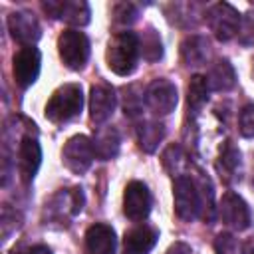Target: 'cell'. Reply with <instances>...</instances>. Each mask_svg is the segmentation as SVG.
Segmentation results:
<instances>
[{"instance_id": "obj_1", "label": "cell", "mask_w": 254, "mask_h": 254, "mask_svg": "<svg viewBox=\"0 0 254 254\" xmlns=\"http://www.w3.org/2000/svg\"><path fill=\"white\" fill-rule=\"evenodd\" d=\"M208 185V179L202 175L196 179L187 177V175H177L173 183V202H175V212L181 220L192 222L198 218L204 210V187Z\"/></svg>"}, {"instance_id": "obj_2", "label": "cell", "mask_w": 254, "mask_h": 254, "mask_svg": "<svg viewBox=\"0 0 254 254\" xmlns=\"http://www.w3.org/2000/svg\"><path fill=\"white\" fill-rule=\"evenodd\" d=\"M107 65L117 75H129L139 58V36L133 32H119L107 44Z\"/></svg>"}, {"instance_id": "obj_3", "label": "cell", "mask_w": 254, "mask_h": 254, "mask_svg": "<svg viewBox=\"0 0 254 254\" xmlns=\"http://www.w3.org/2000/svg\"><path fill=\"white\" fill-rule=\"evenodd\" d=\"M83 107V91L79 83H65L58 87L46 103V117L52 123H65L81 113Z\"/></svg>"}, {"instance_id": "obj_4", "label": "cell", "mask_w": 254, "mask_h": 254, "mask_svg": "<svg viewBox=\"0 0 254 254\" xmlns=\"http://www.w3.org/2000/svg\"><path fill=\"white\" fill-rule=\"evenodd\" d=\"M81 208H83L81 189H62L46 202L44 220H46V224L67 226L69 220L81 212Z\"/></svg>"}, {"instance_id": "obj_5", "label": "cell", "mask_w": 254, "mask_h": 254, "mask_svg": "<svg viewBox=\"0 0 254 254\" xmlns=\"http://www.w3.org/2000/svg\"><path fill=\"white\" fill-rule=\"evenodd\" d=\"M58 52L65 67L81 69L89 58V40L79 30H64L58 38Z\"/></svg>"}, {"instance_id": "obj_6", "label": "cell", "mask_w": 254, "mask_h": 254, "mask_svg": "<svg viewBox=\"0 0 254 254\" xmlns=\"http://www.w3.org/2000/svg\"><path fill=\"white\" fill-rule=\"evenodd\" d=\"M93 159H95L93 141L85 135H73L71 139H67V143L62 149L64 165L75 175H83L91 167Z\"/></svg>"}, {"instance_id": "obj_7", "label": "cell", "mask_w": 254, "mask_h": 254, "mask_svg": "<svg viewBox=\"0 0 254 254\" xmlns=\"http://www.w3.org/2000/svg\"><path fill=\"white\" fill-rule=\"evenodd\" d=\"M240 18L242 16L238 14V10L226 2H218V4L210 6L206 12V22H208L214 38L220 42H228L230 38H234L238 34Z\"/></svg>"}, {"instance_id": "obj_8", "label": "cell", "mask_w": 254, "mask_h": 254, "mask_svg": "<svg viewBox=\"0 0 254 254\" xmlns=\"http://www.w3.org/2000/svg\"><path fill=\"white\" fill-rule=\"evenodd\" d=\"M123 212L129 220H145L151 212V192L141 181H131L123 192Z\"/></svg>"}, {"instance_id": "obj_9", "label": "cell", "mask_w": 254, "mask_h": 254, "mask_svg": "<svg viewBox=\"0 0 254 254\" xmlns=\"http://www.w3.org/2000/svg\"><path fill=\"white\" fill-rule=\"evenodd\" d=\"M177 87L169 79H155L145 91V103L155 115H167L177 105Z\"/></svg>"}, {"instance_id": "obj_10", "label": "cell", "mask_w": 254, "mask_h": 254, "mask_svg": "<svg viewBox=\"0 0 254 254\" xmlns=\"http://www.w3.org/2000/svg\"><path fill=\"white\" fill-rule=\"evenodd\" d=\"M218 212H220L222 222L228 224L234 230H246L250 226V222H252V214H250L248 204L236 192H226L222 196Z\"/></svg>"}, {"instance_id": "obj_11", "label": "cell", "mask_w": 254, "mask_h": 254, "mask_svg": "<svg viewBox=\"0 0 254 254\" xmlns=\"http://www.w3.org/2000/svg\"><path fill=\"white\" fill-rule=\"evenodd\" d=\"M42 8L52 16V18H62L65 20L67 24H73V26H85L89 22V6L87 2H81V0H48L42 4Z\"/></svg>"}, {"instance_id": "obj_12", "label": "cell", "mask_w": 254, "mask_h": 254, "mask_svg": "<svg viewBox=\"0 0 254 254\" xmlns=\"http://www.w3.org/2000/svg\"><path fill=\"white\" fill-rule=\"evenodd\" d=\"M14 79L20 87H30L40 75V52L34 46L20 48L14 56Z\"/></svg>"}, {"instance_id": "obj_13", "label": "cell", "mask_w": 254, "mask_h": 254, "mask_svg": "<svg viewBox=\"0 0 254 254\" xmlns=\"http://www.w3.org/2000/svg\"><path fill=\"white\" fill-rule=\"evenodd\" d=\"M8 30H10V36L18 44H22L24 48L34 46L40 40V34H42L36 16L32 12H26V10L12 12L8 16Z\"/></svg>"}, {"instance_id": "obj_14", "label": "cell", "mask_w": 254, "mask_h": 254, "mask_svg": "<svg viewBox=\"0 0 254 254\" xmlns=\"http://www.w3.org/2000/svg\"><path fill=\"white\" fill-rule=\"evenodd\" d=\"M115 103H117V97H115V91H113L111 85H105V83L93 85L91 91H89V115H91V121L93 123L107 121L115 111Z\"/></svg>"}, {"instance_id": "obj_15", "label": "cell", "mask_w": 254, "mask_h": 254, "mask_svg": "<svg viewBox=\"0 0 254 254\" xmlns=\"http://www.w3.org/2000/svg\"><path fill=\"white\" fill-rule=\"evenodd\" d=\"M40 161H42L40 143L32 135H26L18 147V171L24 183H30L36 177L40 169Z\"/></svg>"}, {"instance_id": "obj_16", "label": "cell", "mask_w": 254, "mask_h": 254, "mask_svg": "<svg viewBox=\"0 0 254 254\" xmlns=\"http://www.w3.org/2000/svg\"><path fill=\"white\" fill-rule=\"evenodd\" d=\"M159 232L153 226L139 224L125 232L123 236V252L125 254H149L157 244Z\"/></svg>"}, {"instance_id": "obj_17", "label": "cell", "mask_w": 254, "mask_h": 254, "mask_svg": "<svg viewBox=\"0 0 254 254\" xmlns=\"http://www.w3.org/2000/svg\"><path fill=\"white\" fill-rule=\"evenodd\" d=\"M115 232L107 224H91L85 232V252L87 254H113L115 252Z\"/></svg>"}, {"instance_id": "obj_18", "label": "cell", "mask_w": 254, "mask_h": 254, "mask_svg": "<svg viewBox=\"0 0 254 254\" xmlns=\"http://www.w3.org/2000/svg\"><path fill=\"white\" fill-rule=\"evenodd\" d=\"M119 133L115 127H101L93 137V151L95 157L101 161H109L119 153Z\"/></svg>"}, {"instance_id": "obj_19", "label": "cell", "mask_w": 254, "mask_h": 254, "mask_svg": "<svg viewBox=\"0 0 254 254\" xmlns=\"http://www.w3.org/2000/svg\"><path fill=\"white\" fill-rule=\"evenodd\" d=\"M208 87L214 89V91H228L234 87L236 83V73H234V67L228 60H218L210 71H208Z\"/></svg>"}, {"instance_id": "obj_20", "label": "cell", "mask_w": 254, "mask_h": 254, "mask_svg": "<svg viewBox=\"0 0 254 254\" xmlns=\"http://www.w3.org/2000/svg\"><path fill=\"white\" fill-rule=\"evenodd\" d=\"M208 56V40L204 36H189L181 44V58L187 65H200Z\"/></svg>"}, {"instance_id": "obj_21", "label": "cell", "mask_w": 254, "mask_h": 254, "mask_svg": "<svg viewBox=\"0 0 254 254\" xmlns=\"http://www.w3.org/2000/svg\"><path fill=\"white\" fill-rule=\"evenodd\" d=\"M165 137V125L159 121H143L137 127V143L145 153H153Z\"/></svg>"}, {"instance_id": "obj_22", "label": "cell", "mask_w": 254, "mask_h": 254, "mask_svg": "<svg viewBox=\"0 0 254 254\" xmlns=\"http://www.w3.org/2000/svg\"><path fill=\"white\" fill-rule=\"evenodd\" d=\"M208 81L204 75H192L189 81V89H187V103L190 111H200L202 105L208 101Z\"/></svg>"}, {"instance_id": "obj_23", "label": "cell", "mask_w": 254, "mask_h": 254, "mask_svg": "<svg viewBox=\"0 0 254 254\" xmlns=\"http://www.w3.org/2000/svg\"><path fill=\"white\" fill-rule=\"evenodd\" d=\"M240 165V151L232 145V141H226L220 147V155H218V171L220 177L224 181H232L236 175V169Z\"/></svg>"}, {"instance_id": "obj_24", "label": "cell", "mask_w": 254, "mask_h": 254, "mask_svg": "<svg viewBox=\"0 0 254 254\" xmlns=\"http://www.w3.org/2000/svg\"><path fill=\"white\" fill-rule=\"evenodd\" d=\"M139 54L147 60V62H157L163 56V44L159 34L153 28H147L141 36H139Z\"/></svg>"}, {"instance_id": "obj_25", "label": "cell", "mask_w": 254, "mask_h": 254, "mask_svg": "<svg viewBox=\"0 0 254 254\" xmlns=\"http://www.w3.org/2000/svg\"><path fill=\"white\" fill-rule=\"evenodd\" d=\"M214 250L216 254H244L242 242L230 232H220L214 238Z\"/></svg>"}, {"instance_id": "obj_26", "label": "cell", "mask_w": 254, "mask_h": 254, "mask_svg": "<svg viewBox=\"0 0 254 254\" xmlns=\"http://www.w3.org/2000/svg\"><path fill=\"white\" fill-rule=\"evenodd\" d=\"M236 36L242 46H254V10H248L240 18V28Z\"/></svg>"}, {"instance_id": "obj_27", "label": "cell", "mask_w": 254, "mask_h": 254, "mask_svg": "<svg viewBox=\"0 0 254 254\" xmlns=\"http://www.w3.org/2000/svg\"><path fill=\"white\" fill-rule=\"evenodd\" d=\"M113 20L117 24H123V26H129L137 20V8L131 4V2H121V4H115L113 8Z\"/></svg>"}, {"instance_id": "obj_28", "label": "cell", "mask_w": 254, "mask_h": 254, "mask_svg": "<svg viewBox=\"0 0 254 254\" xmlns=\"http://www.w3.org/2000/svg\"><path fill=\"white\" fill-rule=\"evenodd\" d=\"M238 127L244 137H254V103L242 107L238 117Z\"/></svg>"}, {"instance_id": "obj_29", "label": "cell", "mask_w": 254, "mask_h": 254, "mask_svg": "<svg viewBox=\"0 0 254 254\" xmlns=\"http://www.w3.org/2000/svg\"><path fill=\"white\" fill-rule=\"evenodd\" d=\"M165 254H190V246L187 242H175L169 246V250Z\"/></svg>"}, {"instance_id": "obj_30", "label": "cell", "mask_w": 254, "mask_h": 254, "mask_svg": "<svg viewBox=\"0 0 254 254\" xmlns=\"http://www.w3.org/2000/svg\"><path fill=\"white\" fill-rule=\"evenodd\" d=\"M18 254H52V250L48 246H44V244H36V246H30V248H26V250H22Z\"/></svg>"}, {"instance_id": "obj_31", "label": "cell", "mask_w": 254, "mask_h": 254, "mask_svg": "<svg viewBox=\"0 0 254 254\" xmlns=\"http://www.w3.org/2000/svg\"><path fill=\"white\" fill-rule=\"evenodd\" d=\"M248 250H250V254H254V238L248 242Z\"/></svg>"}]
</instances>
